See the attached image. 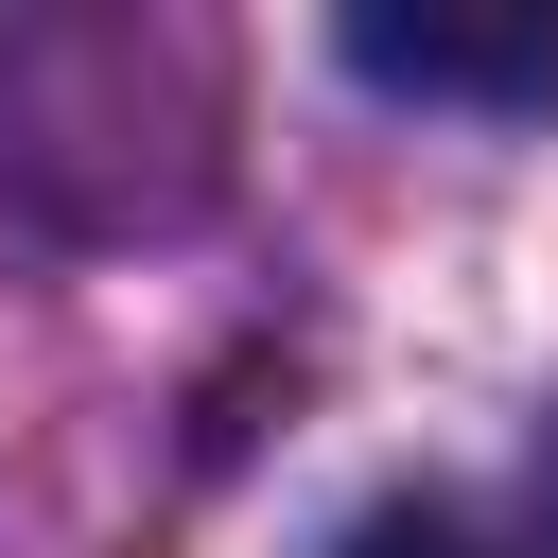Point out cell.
I'll use <instances>...</instances> for the list:
<instances>
[{"mask_svg": "<svg viewBox=\"0 0 558 558\" xmlns=\"http://www.w3.org/2000/svg\"><path fill=\"white\" fill-rule=\"evenodd\" d=\"M331 558H506V541H488L453 488H384V506H349V523H331Z\"/></svg>", "mask_w": 558, "mask_h": 558, "instance_id": "2", "label": "cell"}, {"mask_svg": "<svg viewBox=\"0 0 558 558\" xmlns=\"http://www.w3.org/2000/svg\"><path fill=\"white\" fill-rule=\"evenodd\" d=\"M331 52L384 105H471V122H541L558 105V0H349Z\"/></svg>", "mask_w": 558, "mask_h": 558, "instance_id": "1", "label": "cell"}]
</instances>
